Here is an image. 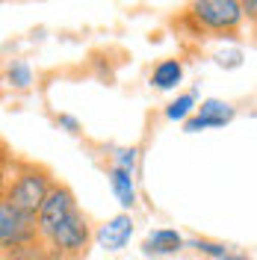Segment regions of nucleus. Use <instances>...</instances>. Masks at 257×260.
I'll return each mask as SVG.
<instances>
[{
  "label": "nucleus",
  "mask_w": 257,
  "mask_h": 260,
  "mask_svg": "<svg viewBox=\"0 0 257 260\" xmlns=\"http://www.w3.org/2000/svg\"><path fill=\"white\" fill-rule=\"evenodd\" d=\"M39 237L65 260H83L89 251L92 228H89V219L83 216L74 192L65 183L53 186L50 198L39 213Z\"/></svg>",
  "instance_id": "f257e3e1"
},
{
  "label": "nucleus",
  "mask_w": 257,
  "mask_h": 260,
  "mask_svg": "<svg viewBox=\"0 0 257 260\" xmlns=\"http://www.w3.org/2000/svg\"><path fill=\"white\" fill-rule=\"evenodd\" d=\"M183 245H186V240L177 234L175 228H157L142 240V251L145 254H175Z\"/></svg>",
  "instance_id": "0eeeda50"
},
{
  "label": "nucleus",
  "mask_w": 257,
  "mask_h": 260,
  "mask_svg": "<svg viewBox=\"0 0 257 260\" xmlns=\"http://www.w3.org/2000/svg\"><path fill=\"white\" fill-rule=\"evenodd\" d=\"M6 77H9V83L15 86V89H27L33 83V71L27 62H12V68L6 71Z\"/></svg>",
  "instance_id": "f8f14e48"
},
{
  "label": "nucleus",
  "mask_w": 257,
  "mask_h": 260,
  "mask_svg": "<svg viewBox=\"0 0 257 260\" xmlns=\"http://www.w3.org/2000/svg\"><path fill=\"white\" fill-rule=\"evenodd\" d=\"M3 260H65L62 254H56L53 248L42 243H30V245H21V248H12V251H3Z\"/></svg>",
  "instance_id": "9d476101"
},
{
  "label": "nucleus",
  "mask_w": 257,
  "mask_h": 260,
  "mask_svg": "<svg viewBox=\"0 0 257 260\" xmlns=\"http://www.w3.org/2000/svg\"><path fill=\"white\" fill-rule=\"evenodd\" d=\"M192 110H195V95L186 92V95L175 98V101L166 107V118H169V121H183V124H186V121L192 118V115H189Z\"/></svg>",
  "instance_id": "9b49d317"
},
{
  "label": "nucleus",
  "mask_w": 257,
  "mask_h": 260,
  "mask_svg": "<svg viewBox=\"0 0 257 260\" xmlns=\"http://www.w3.org/2000/svg\"><path fill=\"white\" fill-rule=\"evenodd\" d=\"M189 15L201 30L234 32L245 18V12H242V3H237V0H198L189 6Z\"/></svg>",
  "instance_id": "7ed1b4c3"
},
{
  "label": "nucleus",
  "mask_w": 257,
  "mask_h": 260,
  "mask_svg": "<svg viewBox=\"0 0 257 260\" xmlns=\"http://www.w3.org/2000/svg\"><path fill=\"white\" fill-rule=\"evenodd\" d=\"M53 186H56V178H53V172H50L48 166L21 160L12 169V178L3 180L0 201H6V204L18 207V210L30 213V216H39L42 207H45V201L53 192Z\"/></svg>",
  "instance_id": "f03ea898"
},
{
  "label": "nucleus",
  "mask_w": 257,
  "mask_h": 260,
  "mask_svg": "<svg viewBox=\"0 0 257 260\" xmlns=\"http://www.w3.org/2000/svg\"><path fill=\"white\" fill-rule=\"evenodd\" d=\"M113 166H118V169H124V172H136V148H121V151H115L113 157Z\"/></svg>",
  "instance_id": "4468645a"
},
{
  "label": "nucleus",
  "mask_w": 257,
  "mask_h": 260,
  "mask_svg": "<svg viewBox=\"0 0 257 260\" xmlns=\"http://www.w3.org/2000/svg\"><path fill=\"white\" fill-rule=\"evenodd\" d=\"M180 80H183V65L177 62V59H163V62L154 68V74H151V83H154L157 89H163V92L175 89Z\"/></svg>",
  "instance_id": "1a4fd4ad"
},
{
  "label": "nucleus",
  "mask_w": 257,
  "mask_h": 260,
  "mask_svg": "<svg viewBox=\"0 0 257 260\" xmlns=\"http://www.w3.org/2000/svg\"><path fill=\"white\" fill-rule=\"evenodd\" d=\"M186 245H192L195 251H201V254H207L210 260H222V257H228L231 251H228L222 243H210V240H189Z\"/></svg>",
  "instance_id": "ddd939ff"
},
{
  "label": "nucleus",
  "mask_w": 257,
  "mask_h": 260,
  "mask_svg": "<svg viewBox=\"0 0 257 260\" xmlns=\"http://www.w3.org/2000/svg\"><path fill=\"white\" fill-rule=\"evenodd\" d=\"M222 260H248L245 254H228V257H222Z\"/></svg>",
  "instance_id": "f3484780"
},
{
  "label": "nucleus",
  "mask_w": 257,
  "mask_h": 260,
  "mask_svg": "<svg viewBox=\"0 0 257 260\" xmlns=\"http://www.w3.org/2000/svg\"><path fill=\"white\" fill-rule=\"evenodd\" d=\"M130 237H133V219H130V213H118V216H113V219L95 234L98 245L107 248V251H118V248H124V245L130 243Z\"/></svg>",
  "instance_id": "423d86ee"
},
{
  "label": "nucleus",
  "mask_w": 257,
  "mask_h": 260,
  "mask_svg": "<svg viewBox=\"0 0 257 260\" xmlns=\"http://www.w3.org/2000/svg\"><path fill=\"white\" fill-rule=\"evenodd\" d=\"M242 12H245V18H251L257 24V0H245L242 3Z\"/></svg>",
  "instance_id": "2eb2a0df"
},
{
  "label": "nucleus",
  "mask_w": 257,
  "mask_h": 260,
  "mask_svg": "<svg viewBox=\"0 0 257 260\" xmlns=\"http://www.w3.org/2000/svg\"><path fill=\"white\" fill-rule=\"evenodd\" d=\"M234 107L225 104V101H216V98H207L201 101V107L195 110V115L183 124L186 133H198V130H207V127H225L228 121H234Z\"/></svg>",
  "instance_id": "39448f33"
},
{
  "label": "nucleus",
  "mask_w": 257,
  "mask_h": 260,
  "mask_svg": "<svg viewBox=\"0 0 257 260\" xmlns=\"http://www.w3.org/2000/svg\"><path fill=\"white\" fill-rule=\"evenodd\" d=\"M39 240H42L39 237V216H30V213L0 201V245H3V251L39 243Z\"/></svg>",
  "instance_id": "20e7f679"
},
{
  "label": "nucleus",
  "mask_w": 257,
  "mask_h": 260,
  "mask_svg": "<svg viewBox=\"0 0 257 260\" xmlns=\"http://www.w3.org/2000/svg\"><path fill=\"white\" fill-rule=\"evenodd\" d=\"M110 186H113L115 201L124 207V210H133L136 204V186H133V175L118 169V166H110Z\"/></svg>",
  "instance_id": "6e6552de"
},
{
  "label": "nucleus",
  "mask_w": 257,
  "mask_h": 260,
  "mask_svg": "<svg viewBox=\"0 0 257 260\" xmlns=\"http://www.w3.org/2000/svg\"><path fill=\"white\" fill-rule=\"evenodd\" d=\"M59 121H62L65 127L71 130V133H77V121H74V118H68V115H62V118H59Z\"/></svg>",
  "instance_id": "dca6fc26"
}]
</instances>
